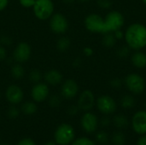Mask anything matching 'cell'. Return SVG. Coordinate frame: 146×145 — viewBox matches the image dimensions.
Listing matches in <instances>:
<instances>
[{
  "label": "cell",
  "instance_id": "cell-1",
  "mask_svg": "<svg viewBox=\"0 0 146 145\" xmlns=\"http://www.w3.org/2000/svg\"><path fill=\"white\" fill-rule=\"evenodd\" d=\"M124 36L128 47L131 49L139 50L146 46V26L143 24L130 25Z\"/></svg>",
  "mask_w": 146,
  "mask_h": 145
},
{
  "label": "cell",
  "instance_id": "cell-2",
  "mask_svg": "<svg viewBox=\"0 0 146 145\" xmlns=\"http://www.w3.org/2000/svg\"><path fill=\"white\" fill-rule=\"evenodd\" d=\"M32 9L34 15L40 21L50 19L55 10L52 0H36Z\"/></svg>",
  "mask_w": 146,
  "mask_h": 145
},
{
  "label": "cell",
  "instance_id": "cell-3",
  "mask_svg": "<svg viewBox=\"0 0 146 145\" xmlns=\"http://www.w3.org/2000/svg\"><path fill=\"white\" fill-rule=\"evenodd\" d=\"M75 137V132L74 127L67 123L60 125L54 134L56 144L59 145H68L71 144Z\"/></svg>",
  "mask_w": 146,
  "mask_h": 145
},
{
  "label": "cell",
  "instance_id": "cell-4",
  "mask_svg": "<svg viewBox=\"0 0 146 145\" xmlns=\"http://www.w3.org/2000/svg\"><path fill=\"white\" fill-rule=\"evenodd\" d=\"M124 16L119 11H110L104 18V33L120 30L124 25Z\"/></svg>",
  "mask_w": 146,
  "mask_h": 145
},
{
  "label": "cell",
  "instance_id": "cell-5",
  "mask_svg": "<svg viewBox=\"0 0 146 145\" xmlns=\"http://www.w3.org/2000/svg\"><path fill=\"white\" fill-rule=\"evenodd\" d=\"M69 26L67 17L62 13H54L50 18V28L56 34L65 33Z\"/></svg>",
  "mask_w": 146,
  "mask_h": 145
},
{
  "label": "cell",
  "instance_id": "cell-6",
  "mask_svg": "<svg viewBox=\"0 0 146 145\" xmlns=\"http://www.w3.org/2000/svg\"><path fill=\"white\" fill-rule=\"evenodd\" d=\"M125 84L127 89L134 94H140L145 89V81L144 78L136 73L128 74L125 79Z\"/></svg>",
  "mask_w": 146,
  "mask_h": 145
},
{
  "label": "cell",
  "instance_id": "cell-7",
  "mask_svg": "<svg viewBox=\"0 0 146 145\" xmlns=\"http://www.w3.org/2000/svg\"><path fill=\"white\" fill-rule=\"evenodd\" d=\"M85 26L92 32L104 33V19L98 14H90L85 19Z\"/></svg>",
  "mask_w": 146,
  "mask_h": 145
},
{
  "label": "cell",
  "instance_id": "cell-8",
  "mask_svg": "<svg viewBox=\"0 0 146 145\" xmlns=\"http://www.w3.org/2000/svg\"><path fill=\"white\" fill-rule=\"evenodd\" d=\"M32 55L31 46L26 42H20L13 51L12 58L18 63H24L27 62Z\"/></svg>",
  "mask_w": 146,
  "mask_h": 145
},
{
  "label": "cell",
  "instance_id": "cell-9",
  "mask_svg": "<svg viewBox=\"0 0 146 145\" xmlns=\"http://www.w3.org/2000/svg\"><path fill=\"white\" fill-rule=\"evenodd\" d=\"M96 105L98 107V109L102 114H104L106 115L113 114L117 108L115 101L111 97L107 95L100 96L96 101Z\"/></svg>",
  "mask_w": 146,
  "mask_h": 145
},
{
  "label": "cell",
  "instance_id": "cell-10",
  "mask_svg": "<svg viewBox=\"0 0 146 145\" xmlns=\"http://www.w3.org/2000/svg\"><path fill=\"white\" fill-rule=\"evenodd\" d=\"M50 89L46 83L38 82L34 84L31 90V97L36 103H41L46 100L49 97Z\"/></svg>",
  "mask_w": 146,
  "mask_h": 145
},
{
  "label": "cell",
  "instance_id": "cell-11",
  "mask_svg": "<svg viewBox=\"0 0 146 145\" xmlns=\"http://www.w3.org/2000/svg\"><path fill=\"white\" fill-rule=\"evenodd\" d=\"M5 97L9 103L13 105H16L22 102L24 97V92L19 85H11L6 89Z\"/></svg>",
  "mask_w": 146,
  "mask_h": 145
},
{
  "label": "cell",
  "instance_id": "cell-12",
  "mask_svg": "<svg viewBox=\"0 0 146 145\" xmlns=\"http://www.w3.org/2000/svg\"><path fill=\"white\" fill-rule=\"evenodd\" d=\"M132 126L136 133L146 134V111L140 110L135 113L132 119Z\"/></svg>",
  "mask_w": 146,
  "mask_h": 145
},
{
  "label": "cell",
  "instance_id": "cell-13",
  "mask_svg": "<svg viewBox=\"0 0 146 145\" xmlns=\"http://www.w3.org/2000/svg\"><path fill=\"white\" fill-rule=\"evenodd\" d=\"M79 92V85L74 79L65 80L61 86V94L66 99H73Z\"/></svg>",
  "mask_w": 146,
  "mask_h": 145
},
{
  "label": "cell",
  "instance_id": "cell-14",
  "mask_svg": "<svg viewBox=\"0 0 146 145\" xmlns=\"http://www.w3.org/2000/svg\"><path fill=\"white\" fill-rule=\"evenodd\" d=\"M95 104V97L92 91L85 90L79 97L78 100V107L80 109L83 111L91 110Z\"/></svg>",
  "mask_w": 146,
  "mask_h": 145
},
{
  "label": "cell",
  "instance_id": "cell-15",
  "mask_svg": "<svg viewBox=\"0 0 146 145\" xmlns=\"http://www.w3.org/2000/svg\"><path fill=\"white\" fill-rule=\"evenodd\" d=\"M98 126V117L91 113V112H87L86 114H84V115L81 118V126L84 129V131H86V132H94Z\"/></svg>",
  "mask_w": 146,
  "mask_h": 145
},
{
  "label": "cell",
  "instance_id": "cell-16",
  "mask_svg": "<svg viewBox=\"0 0 146 145\" xmlns=\"http://www.w3.org/2000/svg\"><path fill=\"white\" fill-rule=\"evenodd\" d=\"M43 78L45 81V83L49 85H58L60 84H62V79H63V76L62 73L56 70V69H50L47 72H45V73L43 75Z\"/></svg>",
  "mask_w": 146,
  "mask_h": 145
},
{
  "label": "cell",
  "instance_id": "cell-17",
  "mask_svg": "<svg viewBox=\"0 0 146 145\" xmlns=\"http://www.w3.org/2000/svg\"><path fill=\"white\" fill-rule=\"evenodd\" d=\"M133 64L139 68H144L146 67V54L142 51H137L132 56Z\"/></svg>",
  "mask_w": 146,
  "mask_h": 145
},
{
  "label": "cell",
  "instance_id": "cell-18",
  "mask_svg": "<svg viewBox=\"0 0 146 145\" xmlns=\"http://www.w3.org/2000/svg\"><path fill=\"white\" fill-rule=\"evenodd\" d=\"M10 73H11V76L15 79H21L24 78L25 76V69L23 68V66L21 65V63H15V64H13L11 66V68H10Z\"/></svg>",
  "mask_w": 146,
  "mask_h": 145
},
{
  "label": "cell",
  "instance_id": "cell-19",
  "mask_svg": "<svg viewBox=\"0 0 146 145\" xmlns=\"http://www.w3.org/2000/svg\"><path fill=\"white\" fill-rule=\"evenodd\" d=\"M70 45H71L70 38L66 36H62V37L59 38L56 42V48L61 52H64V51L68 50L69 49Z\"/></svg>",
  "mask_w": 146,
  "mask_h": 145
},
{
  "label": "cell",
  "instance_id": "cell-20",
  "mask_svg": "<svg viewBox=\"0 0 146 145\" xmlns=\"http://www.w3.org/2000/svg\"><path fill=\"white\" fill-rule=\"evenodd\" d=\"M37 105L34 102H26L21 105V111L27 115H32L37 112Z\"/></svg>",
  "mask_w": 146,
  "mask_h": 145
},
{
  "label": "cell",
  "instance_id": "cell-21",
  "mask_svg": "<svg viewBox=\"0 0 146 145\" xmlns=\"http://www.w3.org/2000/svg\"><path fill=\"white\" fill-rule=\"evenodd\" d=\"M104 34V35L102 39V43H103L104 46L107 47V48L113 47L116 43V38L115 36V34H113V32H106Z\"/></svg>",
  "mask_w": 146,
  "mask_h": 145
},
{
  "label": "cell",
  "instance_id": "cell-22",
  "mask_svg": "<svg viewBox=\"0 0 146 145\" xmlns=\"http://www.w3.org/2000/svg\"><path fill=\"white\" fill-rule=\"evenodd\" d=\"M114 124L117 128L123 129V128H126L127 126L128 120L125 115H115L114 118Z\"/></svg>",
  "mask_w": 146,
  "mask_h": 145
},
{
  "label": "cell",
  "instance_id": "cell-23",
  "mask_svg": "<svg viewBox=\"0 0 146 145\" xmlns=\"http://www.w3.org/2000/svg\"><path fill=\"white\" fill-rule=\"evenodd\" d=\"M29 79L32 83L36 84L38 82H41V79H43V73L38 68H33L29 73Z\"/></svg>",
  "mask_w": 146,
  "mask_h": 145
},
{
  "label": "cell",
  "instance_id": "cell-24",
  "mask_svg": "<svg viewBox=\"0 0 146 145\" xmlns=\"http://www.w3.org/2000/svg\"><path fill=\"white\" fill-rule=\"evenodd\" d=\"M121 106L125 109H131L135 105V99L131 95H125L121 100Z\"/></svg>",
  "mask_w": 146,
  "mask_h": 145
},
{
  "label": "cell",
  "instance_id": "cell-25",
  "mask_svg": "<svg viewBox=\"0 0 146 145\" xmlns=\"http://www.w3.org/2000/svg\"><path fill=\"white\" fill-rule=\"evenodd\" d=\"M112 143L115 145H124L126 143L125 135L122 132H115L112 137Z\"/></svg>",
  "mask_w": 146,
  "mask_h": 145
},
{
  "label": "cell",
  "instance_id": "cell-26",
  "mask_svg": "<svg viewBox=\"0 0 146 145\" xmlns=\"http://www.w3.org/2000/svg\"><path fill=\"white\" fill-rule=\"evenodd\" d=\"M72 145H95L93 141L88 138H80L73 142Z\"/></svg>",
  "mask_w": 146,
  "mask_h": 145
},
{
  "label": "cell",
  "instance_id": "cell-27",
  "mask_svg": "<svg viewBox=\"0 0 146 145\" xmlns=\"http://www.w3.org/2000/svg\"><path fill=\"white\" fill-rule=\"evenodd\" d=\"M49 103L51 107L56 108L60 105L61 103V98L57 95H53L49 98Z\"/></svg>",
  "mask_w": 146,
  "mask_h": 145
},
{
  "label": "cell",
  "instance_id": "cell-28",
  "mask_svg": "<svg viewBox=\"0 0 146 145\" xmlns=\"http://www.w3.org/2000/svg\"><path fill=\"white\" fill-rule=\"evenodd\" d=\"M96 139L97 141H98L99 143H106L108 141V134L104 132V131H101V132H98L96 135Z\"/></svg>",
  "mask_w": 146,
  "mask_h": 145
},
{
  "label": "cell",
  "instance_id": "cell-29",
  "mask_svg": "<svg viewBox=\"0 0 146 145\" xmlns=\"http://www.w3.org/2000/svg\"><path fill=\"white\" fill-rule=\"evenodd\" d=\"M19 114H20L19 109H18L16 107H15V106L10 107V108L9 109V110H8V115H9V117H10V118H12V119L16 118V117L19 115Z\"/></svg>",
  "mask_w": 146,
  "mask_h": 145
},
{
  "label": "cell",
  "instance_id": "cell-30",
  "mask_svg": "<svg viewBox=\"0 0 146 145\" xmlns=\"http://www.w3.org/2000/svg\"><path fill=\"white\" fill-rule=\"evenodd\" d=\"M130 50H129V47L127 46H122L121 48H120L117 50V55L120 57H126L128 54H129Z\"/></svg>",
  "mask_w": 146,
  "mask_h": 145
},
{
  "label": "cell",
  "instance_id": "cell-31",
  "mask_svg": "<svg viewBox=\"0 0 146 145\" xmlns=\"http://www.w3.org/2000/svg\"><path fill=\"white\" fill-rule=\"evenodd\" d=\"M98 5L102 9H110L112 3L110 0H98Z\"/></svg>",
  "mask_w": 146,
  "mask_h": 145
},
{
  "label": "cell",
  "instance_id": "cell-32",
  "mask_svg": "<svg viewBox=\"0 0 146 145\" xmlns=\"http://www.w3.org/2000/svg\"><path fill=\"white\" fill-rule=\"evenodd\" d=\"M36 0H19L20 4L24 8H33Z\"/></svg>",
  "mask_w": 146,
  "mask_h": 145
},
{
  "label": "cell",
  "instance_id": "cell-33",
  "mask_svg": "<svg viewBox=\"0 0 146 145\" xmlns=\"http://www.w3.org/2000/svg\"><path fill=\"white\" fill-rule=\"evenodd\" d=\"M0 42L2 44V45H3V46H6V45L9 46L12 44V39L8 35H3L0 38Z\"/></svg>",
  "mask_w": 146,
  "mask_h": 145
},
{
  "label": "cell",
  "instance_id": "cell-34",
  "mask_svg": "<svg viewBox=\"0 0 146 145\" xmlns=\"http://www.w3.org/2000/svg\"><path fill=\"white\" fill-rule=\"evenodd\" d=\"M17 145H36V144L34 143V141L33 139L27 138H23L21 141H19Z\"/></svg>",
  "mask_w": 146,
  "mask_h": 145
},
{
  "label": "cell",
  "instance_id": "cell-35",
  "mask_svg": "<svg viewBox=\"0 0 146 145\" xmlns=\"http://www.w3.org/2000/svg\"><path fill=\"white\" fill-rule=\"evenodd\" d=\"M6 57H7V50L3 45L0 44V61L4 60Z\"/></svg>",
  "mask_w": 146,
  "mask_h": 145
},
{
  "label": "cell",
  "instance_id": "cell-36",
  "mask_svg": "<svg viewBox=\"0 0 146 145\" xmlns=\"http://www.w3.org/2000/svg\"><path fill=\"white\" fill-rule=\"evenodd\" d=\"M79 109H79V107H78V106L72 105V106H70V107L68 108V114H69V115H76V114L78 113V110H79Z\"/></svg>",
  "mask_w": 146,
  "mask_h": 145
},
{
  "label": "cell",
  "instance_id": "cell-37",
  "mask_svg": "<svg viewBox=\"0 0 146 145\" xmlns=\"http://www.w3.org/2000/svg\"><path fill=\"white\" fill-rule=\"evenodd\" d=\"M9 2V0H0V12L7 8Z\"/></svg>",
  "mask_w": 146,
  "mask_h": 145
},
{
  "label": "cell",
  "instance_id": "cell-38",
  "mask_svg": "<svg viewBox=\"0 0 146 145\" xmlns=\"http://www.w3.org/2000/svg\"><path fill=\"white\" fill-rule=\"evenodd\" d=\"M111 85H112V86L117 88V87H120L121 85V81L119 79H113L111 81Z\"/></svg>",
  "mask_w": 146,
  "mask_h": 145
},
{
  "label": "cell",
  "instance_id": "cell-39",
  "mask_svg": "<svg viewBox=\"0 0 146 145\" xmlns=\"http://www.w3.org/2000/svg\"><path fill=\"white\" fill-rule=\"evenodd\" d=\"M137 145H146V136L145 135H142V137H140L138 140Z\"/></svg>",
  "mask_w": 146,
  "mask_h": 145
},
{
  "label": "cell",
  "instance_id": "cell-40",
  "mask_svg": "<svg viewBox=\"0 0 146 145\" xmlns=\"http://www.w3.org/2000/svg\"><path fill=\"white\" fill-rule=\"evenodd\" d=\"M101 123H102V125L104 126H109L110 125V119L108 118V117H104L103 119H102V121H101Z\"/></svg>",
  "mask_w": 146,
  "mask_h": 145
},
{
  "label": "cell",
  "instance_id": "cell-41",
  "mask_svg": "<svg viewBox=\"0 0 146 145\" xmlns=\"http://www.w3.org/2000/svg\"><path fill=\"white\" fill-rule=\"evenodd\" d=\"M92 50L91 49V48H89V47H86V48H85L84 49V53L86 55V56H90L92 54Z\"/></svg>",
  "mask_w": 146,
  "mask_h": 145
},
{
  "label": "cell",
  "instance_id": "cell-42",
  "mask_svg": "<svg viewBox=\"0 0 146 145\" xmlns=\"http://www.w3.org/2000/svg\"><path fill=\"white\" fill-rule=\"evenodd\" d=\"M114 33H115V38H121L122 37H123V34H122V32L120 31V30H117V31H115V32H114Z\"/></svg>",
  "mask_w": 146,
  "mask_h": 145
},
{
  "label": "cell",
  "instance_id": "cell-43",
  "mask_svg": "<svg viewBox=\"0 0 146 145\" xmlns=\"http://www.w3.org/2000/svg\"><path fill=\"white\" fill-rule=\"evenodd\" d=\"M75 0H62V2L64 3H67V4H70V3H73Z\"/></svg>",
  "mask_w": 146,
  "mask_h": 145
},
{
  "label": "cell",
  "instance_id": "cell-44",
  "mask_svg": "<svg viewBox=\"0 0 146 145\" xmlns=\"http://www.w3.org/2000/svg\"><path fill=\"white\" fill-rule=\"evenodd\" d=\"M44 145H56V144L54 142H48V143H46Z\"/></svg>",
  "mask_w": 146,
  "mask_h": 145
},
{
  "label": "cell",
  "instance_id": "cell-45",
  "mask_svg": "<svg viewBox=\"0 0 146 145\" xmlns=\"http://www.w3.org/2000/svg\"><path fill=\"white\" fill-rule=\"evenodd\" d=\"M80 1H81V2H88L90 0H80Z\"/></svg>",
  "mask_w": 146,
  "mask_h": 145
},
{
  "label": "cell",
  "instance_id": "cell-46",
  "mask_svg": "<svg viewBox=\"0 0 146 145\" xmlns=\"http://www.w3.org/2000/svg\"><path fill=\"white\" fill-rule=\"evenodd\" d=\"M143 2H144V3H145V4H146V0H143Z\"/></svg>",
  "mask_w": 146,
  "mask_h": 145
},
{
  "label": "cell",
  "instance_id": "cell-47",
  "mask_svg": "<svg viewBox=\"0 0 146 145\" xmlns=\"http://www.w3.org/2000/svg\"><path fill=\"white\" fill-rule=\"evenodd\" d=\"M2 145H9V144H2Z\"/></svg>",
  "mask_w": 146,
  "mask_h": 145
}]
</instances>
